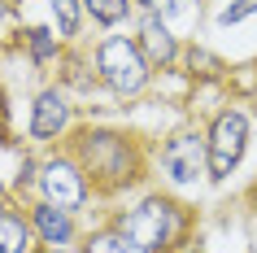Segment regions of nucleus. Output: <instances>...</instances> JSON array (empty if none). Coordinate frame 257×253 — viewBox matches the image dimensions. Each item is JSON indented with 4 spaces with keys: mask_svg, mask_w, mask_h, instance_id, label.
I'll return each instance as SVG.
<instances>
[{
    "mask_svg": "<svg viewBox=\"0 0 257 253\" xmlns=\"http://www.w3.org/2000/svg\"><path fill=\"white\" fill-rule=\"evenodd\" d=\"M48 14H53V27H57V35L61 40H74L79 35V27H83V0H48Z\"/></svg>",
    "mask_w": 257,
    "mask_h": 253,
    "instance_id": "13",
    "label": "nucleus"
},
{
    "mask_svg": "<svg viewBox=\"0 0 257 253\" xmlns=\"http://www.w3.org/2000/svg\"><path fill=\"white\" fill-rule=\"evenodd\" d=\"M257 14V0H231L227 9L218 14V27H235V22H244V18Z\"/></svg>",
    "mask_w": 257,
    "mask_h": 253,
    "instance_id": "16",
    "label": "nucleus"
},
{
    "mask_svg": "<svg viewBox=\"0 0 257 253\" xmlns=\"http://www.w3.org/2000/svg\"><path fill=\"white\" fill-rule=\"evenodd\" d=\"M87 253H149V249L131 244V240L122 236L118 227H105V231H96V236L87 240Z\"/></svg>",
    "mask_w": 257,
    "mask_h": 253,
    "instance_id": "15",
    "label": "nucleus"
},
{
    "mask_svg": "<svg viewBox=\"0 0 257 253\" xmlns=\"http://www.w3.org/2000/svg\"><path fill=\"white\" fill-rule=\"evenodd\" d=\"M22 48H27V57L44 70V66H53L57 53H61V35H57V27H27L22 31Z\"/></svg>",
    "mask_w": 257,
    "mask_h": 253,
    "instance_id": "10",
    "label": "nucleus"
},
{
    "mask_svg": "<svg viewBox=\"0 0 257 253\" xmlns=\"http://www.w3.org/2000/svg\"><path fill=\"white\" fill-rule=\"evenodd\" d=\"M83 9H87L92 22H100V27H118V22L131 18L136 0H83Z\"/></svg>",
    "mask_w": 257,
    "mask_h": 253,
    "instance_id": "14",
    "label": "nucleus"
},
{
    "mask_svg": "<svg viewBox=\"0 0 257 253\" xmlns=\"http://www.w3.org/2000/svg\"><path fill=\"white\" fill-rule=\"evenodd\" d=\"M253 205H257V184H253Z\"/></svg>",
    "mask_w": 257,
    "mask_h": 253,
    "instance_id": "18",
    "label": "nucleus"
},
{
    "mask_svg": "<svg viewBox=\"0 0 257 253\" xmlns=\"http://www.w3.org/2000/svg\"><path fill=\"white\" fill-rule=\"evenodd\" d=\"M40 201H53V205H61V210H83L87 205V197H92V179L83 175V166L74 161V153H57V157L40 161Z\"/></svg>",
    "mask_w": 257,
    "mask_h": 253,
    "instance_id": "6",
    "label": "nucleus"
},
{
    "mask_svg": "<svg viewBox=\"0 0 257 253\" xmlns=\"http://www.w3.org/2000/svg\"><path fill=\"white\" fill-rule=\"evenodd\" d=\"M166 184L170 188H196L201 179H209V140L205 131H175L157 153Z\"/></svg>",
    "mask_w": 257,
    "mask_h": 253,
    "instance_id": "5",
    "label": "nucleus"
},
{
    "mask_svg": "<svg viewBox=\"0 0 257 253\" xmlns=\"http://www.w3.org/2000/svg\"><path fill=\"white\" fill-rule=\"evenodd\" d=\"M70 118H74V105L66 101L61 88H44L31 105V122H27V135L40 140V144H53L70 131Z\"/></svg>",
    "mask_w": 257,
    "mask_h": 253,
    "instance_id": "7",
    "label": "nucleus"
},
{
    "mask_svg": "<svg viewBox=\"0 0 257 253\" xmlns=\"http://www.w3.org/2000/svg\"><path fill=\"white\" fill-rule=\"evenodd\" d=\"M70 153L83 166V175L92 179V192H122L144 175L140 148L131 135L109 131V127H87L70 140Z\"/></svg>",
    "mask_w": 257,
    "mask_h": 253,
    "instance_id": "1",
    "label": "nucleus"
},
{
    "mask_svg": "<svg viewBox=\"0 0 257 253\" xmlns=\"http://www.w3.org/2000/svg\"><path fill=\"white\" fill-rule=\"evenodd\" d=\"M92 61H96V79L113 96H140L153 79V61L144 57L140 40H131V35H105L96 44Z\"/></svg>",
    "mask_w": 257,
    "mask_h": 253,
    "instance_id": "3",
    "label": "nucleus"
},
{
    "mask_svg": "<svg viewBox=\"0 0 257 253\" xmlns=\"http://www.w3.org/2000/svg\"><path fill=\"white\" fill-rule=\"evenodd\" d=\"M27 218H31V231H35L40 244H48V249H57V253L74 249L79 227H74V214L70 210H61V205H53V201H35Z\"/></svg>",
    "mask_w": 257,
    "mask_h": 253,
    "instance_id": "8",
    "label": "nucleus"
},
{
    "mask_svg": "<svg viewBox=\"0 0 257 253\" xmlns=\"http://www.w3.org/2000/svg\"><path fill=\"white\" fill-rule=\"evenodd\" d=\"M31 218L0 205V253H31Z\"/></svg>",
    "mask_w": 257,
    "mask_h": 253,
    "instance_id": "11",
    "label": "nucleus"
},
{
    "mask_svg": "<svg viewBox=\"0 0 257 253\" xmlns=\"http://www.w3.org/2000/svg\"><path fill=\"white\" fill-rule=\"evenodd\" d=\"M0 144H5V127H0Z\"/></svg>",
    "mask_w": 257,
    "mask_h": 253,
    "instance_id": "19",
    "label": "nucleus"
},
{
    "mask_svg": "<svg viewBox=\"0 0 257 253\" xmlns=\"http://www.w3.org/2000/svg\"><path fill=\"white\" fill-rule=\"evenodd\" d=\"M140 48H144V57H149L153 66H162V70H170L179 61V35H175V27L166 22L162 14H153V9H144V18H140Z\"/></svg>",
    "mask_w": 257,
    "mask_h": 253,
    "instance_id": "9",
    "label": "nucleus"
},
{
    "mask_svg": "<svg viewBox=\"0 0 257 253\" xmlns=\"http://www.w3.org/2000/svg\"><path fill=\"white\" fill-rule=\"evenodd\" d=\"M140 5L153 9V14H162L170 27H192L201 18V0H140Z\"/></svg>",
    "mask_w": 257,
    "mask_h": 253,
    "instance_id": "12",
    "label": "nucleus"
},
{
    "mask_svg": "<svg viewBox=\"0 0 257 253\" xmlns=\"http://www.w3.org/2000/svg\"><path fill=\"white\" fill-rule=\"evenodd\" d=\"M205 140H209V179L222 184L248 153V114L235 105H222L214 114V122H209Z\"/></svg>",
    "mask_w": 257,
    "mask_h": 253,
    "instance_id": "4",
    "label": "nucleus"
},
{
    "mask_svg": "<svg viewBox=\"0 0 257 253\" xmlns=\"http://www.w3.org/2000/svg\"><path fill=\"white\" fill-rule=\"evenodd\" d=\"M109 227H118L131 244H140V249H149V253H170L179 240L188 236V210H183L175 197L149 192V197H140L136 205L118 210Z\"/></svg>",
    "mask_w": 257,
    "mask_h": 253,
    "instance_id": "2",
    "label": "nucleus"
},
{
    "mask_svg": "<svg viewBox=\"0 0 257 253\" xmlns=\"http://www.w3.org/2000/svg\"><path fill=\"white\" fill-rule=\"evenodd\" d=\"M5 18H9V0H0V27H5Z\"/></svg>",
    "mask_w": 257,
    "mask_h": 253,
    "instance_id": "17",
    "label": "nucleus"
}]
</instances>
